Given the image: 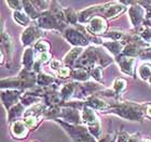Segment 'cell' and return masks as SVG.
<instances>
[{
    "label": "cell",
    "mask_w": 151,
    "mask_h": 142,
    "mask_svg": "<svg viewBox=\"0 0 151 142\" xmlns=\"http://www.w3.org/2000/svg\"><path fill=\"white\" fill-rule=\"evenodd\" d=\"M106 28V22L101 17H95L88 26V31L94 34H103Z\"/></svg>",
    "instance_id": "cell-1"
},
{
    "label": "cell",
    "mask_w": 151,
    "mask_h": 142,
    "mask_svg": "<svg viewBox=\"0 0 151 142\" xmlns=\"http://www.w3.org/2000/svg\"><path fill=\"white\" fill-rule=\"evenodd\" d=\"M12 133L15 137L23 138L27 133V128L22 122H15L12 126Z\"/></svg>",
    "instance_id": "cell-2"
},
{
    "label": "cell",
    "mask_w": 151,
    "mask_h": 142,
    "mask_svg": "<svg viewBox=\"0 0 151 142\" xmlns=\"http://www.w3.org/2000/svg\"><path fill=\"white\" fill-rule=\"evenodd\" d=\"M14 20H16L19 24H23V25H25L28 23V19L26 17L25 14H23L21 12H15L14 13Z\"/></svg>",
    "instance_id": "cell-3"
},
{
    "label": "cell",
    "mask_w": 151,
    "mask_h": 142,
    "mask_svg": "<svg viewBox=\"0 0 151 142\" xmlns=\"http://www.w3.org/2000/svg\"><path fill=\"white\" fill-rule=\"evenodd\" d=\"M47 48H49V46H47L44 41H39V42H37V44H36V50L40 51L41 53L47 52Z\"/></svg>",
    "instance_id": "cell-4"
},
{
    "label": "cell",
    "mask_w": 151,
    "mask_h": 142,
    "mask_svg": "<svg viewBox=\"0 0 151 142\" xmlns=\"http://www.w3.org/2000/svg\"><path fill=\"white\" fill-rule=\"evenodd\" d=\"M36 123H37V118H36L35 116H28L25 118V124L29 128H32V127L35 126Z\"/></svg>",
    "instance_id": "cell-5"
},
{
    "label": "cell",
    "mask_w": 151,
    "mask_h": 142,
    "mask_svg": "<svg viewBox=\"0 0 151 142\" xmlns=\"http://www.w3.org/2000/svg\"><path fill=\"white\" fill-rule=\"evenodd\" d=\"M114 88H116V91H121V90H123V89L125 88V82L124 80H122V79H118L116 82V84H114Z\"/></svg>",
    "instance_id": "cell-6"
},
{
    "label": "cell",
    "mask_w": 151,
    "mask_h": 142,
    "mask_svg": "<svg viewBox=\"0 0 151 142\" xmlns=\"http://www.w3.org/2000/svg\"><path fill=\"white\" fill-rule=\"evenodd\" d=\"M58 75L60 77H67V76L69 75V68H67V67H64V68H60L58 71Z\"/></svg>",
    "instance_id": "cell-7"
},
{
    "label": "cell",
    "mask_w": 151,
    "mask_h": 142,
    "mask_svg": "<svg viewBox=\"0 0 151 142\" xmlns=\"http://www.w3.org/2000/svg\"><path fill=\"white\" fill-rule=\"evenodd\" d=\"M40 59L42 60V62H47V61L50 60V54H49V52H44V53H41Z\"/></svg>",
    "instance_id": "cell-8"
},
{
    "label": "cell",
    "mask_w": 151,
    "mask_h": 142,
    "mask_svg": "<svg viewBox=\"0 0 151 142\" xmlns=\"http://www.w3.org/2000/svg\"><path fill=\"white\" fill-rule=\"evenodd\" d=\"M51 66H52L53 70H57V68L60 67V62H58V61H53L52 64H51Z\"/></svg>",
    "instance_id": "cell-9"
},
{
    "label": "cell",
    "mask_w": 151,
    "mask_h": 142,
    "mask_svg": "<svg viewBox=\"0 0 151 142\" xmlns=\"http://www.w3.org/2000/svg\"><path fill=\"white\" fill-rule=\"evenodd\" d=\"M129 142H138V139L135 138V137H132V138L129 139Z\"/></svg>",
    "instance_id": "cell-10"
},
{
    "label": "cell",
    "mask_w": 151,
    "mask_h": 142,
    "mask_svg": "<svg viewBox=\"0 0 151 142\" xmlns=\"http://www.w3.org/2000/svg\"><path fill=\"white\" fill-rule=\"evenodd\" d=\"M147 115L151 118V106H149L148 110H147Z\"/></svg>",
    "instance_id": "cell-11"
},
{
    "label": "cell",
    "mask_w": 151,
    "mask_h": 142,
    "mask_svg": "<svg viewBox=\"0 0 151 142\" xmlns=\"http://www.w3.org/2000/svg\"><path fill=\"white\" fill-rule=\"evenodd\" d=\"M142 142H151V140L150 139H144L142 140Z\"/></svg>",
    "instance_id": "cell-12"
},
{
    "label": "cell",
    "mask_w": 151,
    "mask_h": 142,
    "mask_svg": "<svg viewBox=\"0 0 151 142\" xmlns=\"http://www.w3.org/2000/svg\"><path fill=\"white\" fill-rule=\"evenodd\" d=\"M150 84H151V77H150Z\"/></svg>",
    "instance_id": "cell-13"
}]
</instances>
